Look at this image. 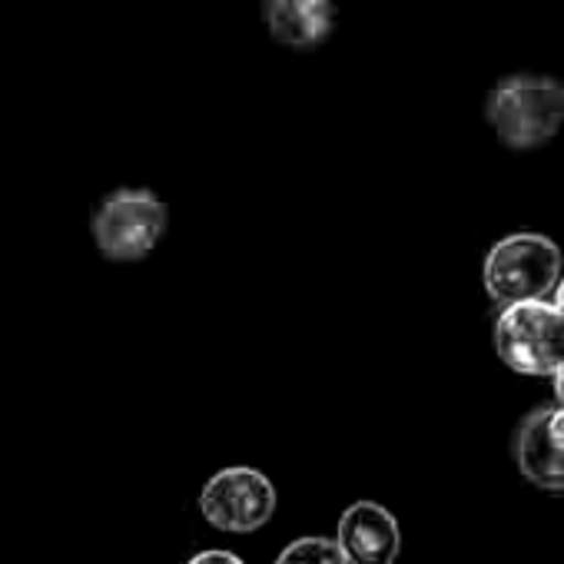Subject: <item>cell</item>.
Wrapping results in <instances>:
<instances>
[{
  "mask_svg": "<svg viewBox=\"0 0 564 564\" xmlns=\"http://www.w3.org/2000/svg\"><path fill=\"white\" fill-rule=\"evenodd\" d=\"M488 123L511 150L544 147L564 123V87L551 77H505L488 94Z\"/></svg>",
  "mask_w": 564,
  "mask_h": 564,
  "instance_id": "1",
  "label": "cell"
},
{
  "mask_svg": "<svg viewBox=\"0 0 564 564\" xmlns=\"http://www.w3.org/2000/svg\"><path fill=\"white\" fill-rule=\"evenodd\" d=\"M561 249L541 232H514L498 239L485 256V290L495 303L544 300L561 279Z\"/></svg>",
  "mask_w": 564,
  "mask_h": 564,
  "instance_id": "2",
  "label": "cell"
},
{
  "mask_svg": "<svg viewBox=\"0 0 564 564\" xmlns=\"http://www.w3.org/2000/svg\"><path fill=\"white\" fill-rule=\"evenodd\" d=\"M495 349L501 362L521 376H554L564 362V313L544 300L501 306Z\"/></svg>",
  "mask_w": 564,
  "mask_h": 564,
  "instance_id": "3",
  "label": "cell"
},
{
  "mask_svg": "<svg viewBox=\"0 0 564 564\" xmlns=\"http://www.w3.org/2000/svg\"><path fill=\"white\" fill-rule=\"evenodd\" d=\"M97 249L113 262H137L156 249L166 232V203L150 189H113L90 219Z\"/></svg>",
  "mask_w": 564,
  "mask_h": 564,
  "instance_id": "4",
  "label": "cell"
},
{
  "mask_svg": "<svg viewBox=\"0 0 564 564\" xmlns=\"http://www.w3.org/2000/svg\"><path fill=\"white\" fill-rule=\"evenodd\" d=\"M199 508L203 518L219 531H232V534L256 531L275 511V488L256 468H242V465L223 468L206 481L199 495Z\"/></svg>",
  "mask_w": 564,
  "mask_h": 564,
  "instance_id": "5",
  "label": "cell"
},
{
  "mask_svg": "<svg viewBox=\"0 0 564 564\" xmlns=\"http://www.w3.org/2000/svg\"><path fill=\"white\" fill-rule=\"evenodd\" d=\"M514 458L521 475L544 488L564 491V405H547L531 412L514 438Z\"/></svg>",
  "mask_w": 564,
  "mask_h": 564,
  "instance_id": "6",
  "label": "cell"
},
{
  "mask_svg": "<svg viewBox=\"0 0 564 564\" xmlns=\"http://www.w3.org/2000/svg\"><path fill=\"white\" fill-rule=\"evenodd\" d=\"M336 541L349 564H395L402 547L399 521L376 501L352 505L339 521Z\"/></svg>",
  "mask_w": 564,
  "mask_h": 564,
  "instance_id": "7",
  "label": "cell"
},
{
  "mask_svg": "<svg viewBox=\"0 0 564 564\" xmlns=\"http://www.w3.org/2000/svg\"><path fill=\"white\" fill-rule=\"evenodd\" d=\"M262 21L275 44L310 51L329 37L336 11L333 0H265Z\"/></svg>",
  "mask_w": 564,
  "mask_h": 564,
  "instance_id": "8",
  "label": "cell"
},
{
  "mask_svg": "<svg viewBox=\"0 0 564 564\" xmlns=\"http://www.w3.org/2000/svg\"><path fill=\"white\" fill-rule=\"evenodd\" d=\"M275 564H349L339 541L329 538H300L279 554Z\"/></svg>",
  "mask_w": 564,
  "mask_h": 564,
  "instance_id": "9",
  "label": "cell"
},
{
  "mask_svg": "<svg viewBox=\"0 0 564 564\" xmlns=\"http://www.w3.org/2000/svg\"><path fill=\"white\" fill-rule=\"evenodd\" d=\"M189 564H242V561L236 554H229V551H203Z\"/></svg>",
  "mask_w": 564,
  "mask_h": 564,
  "instance_id": "10",
  "label": "cell"
},
{
  "mask_svg": "<svg viewBox=\"0 0 564 564\" xmlns=\"http://www.w3.org/2000/svg\"><path fill=\"white\" fill-rule=\"evenodd\" d=\"M551 379H554V399H557V402L564 405V362H561V366L554 369V376H551Z\"/></svg>",
  "mask_w": 564,
  "mask_h": 564,
  "instance_id": "11",
  "label": "cell"
},
{
  "mask_svg": "<svg viewBox=\"0 0 564 564\" xmlns=\"http://www.w3.org/2000/svg\"><path fill=\"white\" fill-rule=\"evenodd\" d=\"M561 313H564V279H557V286H554V300H551Z\"/></svg>",
  "mask_w": 564,
  "mask_h": 564,
  "instance_id": "12",
  "label": "cell"
}]
</instances>
